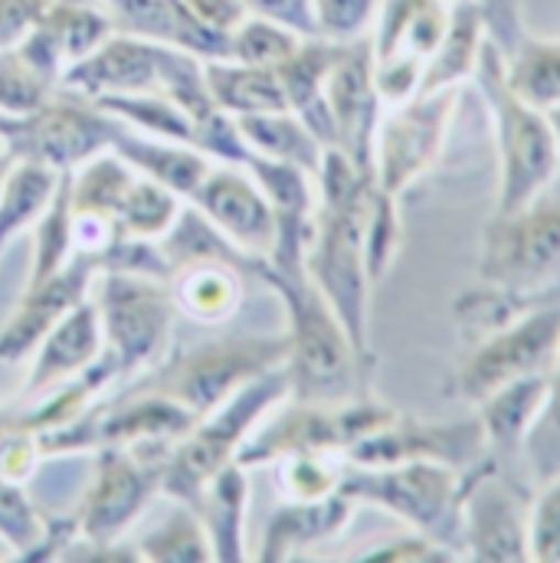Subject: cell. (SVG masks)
Segmentation results:
<instances>
[{
	"label": "cell",
	"instance_id": "6",
	"mask_svg": "<svg viewBox=\"0 0 560 563\" xmlns=\"http://www.w3.org/2000/svg\"><path fill=\"white\" fill-rule=\"evenodd\" d=\"M288 338L282 334H223L180 351H167L144 380L177 404H184L197 420L256 377L285 367Z\"/></svg>",
	"mask_w": 560,
	"mask_h": 563
},
{
	"label": "cell",
	"instance_id": "12",
	"mask_svg": "<svg viewBox=\"0 0 560 563\" xmlns=\"http://www.w3.org/2000/svg\"><path fill=\"white\" fill-rule=\"evenodd\" d=\"M125 122L96 99L56 86L50 99L26 115H0V144L17 161H36L53 170H76L102 151H112Z\"/></svg>",
	"mask_w": 560,
	"mask_h": 563
},
{
	"label": "cell",
	"instance_id": "51",
	"mask_svg": "<svg viewBox=\"0 0 560 563\" xmlns=\"http://www.w3.org/2000/svg\"><path fill=\"white\" fill-rule=\"evenodd\" d=\"M548 115V125H551V135H554V147H558V161H560V106L558 109H551V112H545Z\"/></svg>",
	"mask_w": 560,
	"mask_h": 563
},
{
	"label": "cell",
	"instance_id": "47",
	"mask_svg": "<svg viewBox=\"0 0 560 563\" xmlns=\"http://www.w3.org/2000/svg\"><path fill=\"white\" fill-rule=\"evenodd\" d=\"M358 561H391V563H422V561H459L449 548H442L439 541L426 538L420 531H410V534H400L387 544H377L371 551H364Z\"/></svg>",
	"mask_w": 560,
	"mask_h": 563
},
{
	"label": "cell",
	"instance_id": "14",
	"mask_svg": "<svg viewBox=\"0 0 560 563\" xmlns=\"http://www.w3.org/2000/svg\"><path fill=\"white\" fill-rule=\"evenodd\" d=\"M459 102L462 89H442L384 109L374 139V184L381 190L404 197L439 164Z\"/></svg>",
	"mask_w": 560,
	"mask_h": 563
},
{
	"label": "cell",
	"instance_id": "21",
	"mask_svg": "<svg viewBox=\"0 0 560 563\" xmlns=\"http://www.w3.org/2000/svg\"><path fill=\"white\" fill-rule=\"evenodd\" d=\"M106 351V334L99 321L96 298H83L69 314H63L53 331L40 341L30 357V374L20 387V400H30L66 377L86 371Z\"/></svg>",
	"mask_w": 560,
	"mask_h": 563
},
{
	"label": "cell",
	"instance_id": "44",
	"mask_svg": "<svg viewBox=\"0 0 560 563\" xmlns=\"http://www.w3.org/2000/svg\"><path fill=\"white\" fill-rule=\"evenodd\" d=\"M528 558L560 561V475L538 482L528 501Z\"/></svg>",
	"mask_w": 560,
	"mask_h": 563
},
{
	"label": "cell",
	"instance_id": "8",
	"mask_svg": "<svg viewBox=\"0 0 560 563\" xmlns=\"http://www.w3.org/2000/svg\"><path fill=\"white\" fill-rule=\"evenodd\" d=\"M171 445H102L92 452V482L76 508L79 538L66 558L92 561L99 548L125 541L129 528L161 495V475Z\"/></svg>",
	"mask_w": 560,
	"mask_h": 563
},
{
	"label": "cell",
	"instance_id": "19",
	"mask_svg": "<svg viewBox=\"0 0 560 563\" xmlns=\"http://www.w3.org/2000/svg\"><path fill=\"white\" fill-rule=\"evenodd\" d=\"M99 276L102 263L96 256L76 253L56 276L26 285L17 308L0 324V364H20L33 357V351L53 331V324L63 314H69L83 298H89V288Z\"/></svg>",
	"mask_w": 560,
	"mask_h": 563
},
{
	"label": "cell",
	"instance_id": "46",
	"mask_svg": "<svg viewBox=\"0 0 560 563\" xmlns=\"http://www.w3.org/2000/svg\"><path fill=\"white\" fill-rule=\"evenodd\" d=\"M190 144L197 151H204L213 164H240L243 167L253 154L243 132H240V122L233 115H227L223 109H213L194 122Z\"/></svg>",
	"mask_w": 560,
	"mask_h": 563
},
{
	"label": "cell",
	"instance_id": "45",
	"mask_svg": "<svg viewBox=\"0 0 560 563\" xmlns=\"http://www.w3.org/2000/svg\"><path fill=\"white\" fill-rule=\"evenodd\" d=\"M381 3L384 0H311L315 30L325 40L354 43L361 36H371Z\"/></svg>",
	"mask_w": 560,
	"mask_h": 563
},
{
	"label": "cell",
	"instance_id": "36",
	"mask_svg": "<svg viewBox=\"0 0 560 563\" xmlns=\"http://www.w3.org/2000/svg\"><path fill=\"white\" fill-rule=\"evenodd\" d=\"M348 459L341 452H292L273 462L282 501H321L341 492Z\"/></svg>",
	"mask_w": 560,
	"mask_h": 563
},
{
	"label": "cell",
	"instance_id": "31",
	"mask_svg": "<svg viewBox=\"0 0 560 563\" xmlns=\"http://www.w3.org/2000/svg\"><path fill=\"white\" fill-rule=\"evenodd\" d=\"M63 170H53L46 164L36 161H13L3 187H0V253L26 230H33V223L40 220V213L46 210V203L56 194Z\"/></svg>",
	"mask_w": 560,
	"mask_h": 563
},
{
	"label": "cell",
	"instance_id": "9",
	"mask_svg": "<svg viewBox=\"0 0 560 563\" xmlns=\"http://www.w3.org/2000/svg\"><path fill=\"white\" fill-rule=\"evenodd\" d=\"M558 351L560 295L521 311L518 318L498 328L469 338V347L459 354L455 367L449 371L442 394L449 400H462L465 407H475L512 380L531 374H551Z\"/></svg>",
	"mask_w": 560,
	"mask_h": 563
},
{
	"label": "cell",
	"instance_id": "24",
	"mask_svg": "<svg viewBox=\"0 0 560 563\" xmlns=\"http://www.w3.org/2000/svg\"><path fill=\"white\" fill-rule=\"evenodd\" d=\"M545 404H548V374H531L498 387L495 394H488L482 404L472 407L485 432V445L498 462L525 449L531 429L545 413Z\"/></svg>",
	"mask_w": 560,
	"mask_h": 563
},
{
	"label": "cell",
	"instance_id": "30",
	"mask_svg": "<svg viewBox=\"0 0 560 563\" xmlns=\"http://www.w3.org/2000/svg\"><path fill=\"white\" fill-rule=\"evenodd\" d=\"M237 122H240V132H243L253 154L273 157L282 164H295L308 174H318L321 157H325V144L292 109L266 112V115H243Z\"/></svg>",
	"mask_w": 560,
	"mask_h": 563
},
{
	"label": "cell",
	"instance_id": "37",
	"mask_svg": "<svg viewBox=\"0 0 560 563\" xmlns=\"http://www.w3.org/2000/svg\"><path fill=\"white\" fill-rule=\"evenodd\" d=\"M109 115H116L119 122H125L129 129L154 135V139L167 141H184L190 144L194 135V119L171 102L161 92H135V96H102L96 99Z\"/></svg>",
	"mask_w": 560,
	"mask_h": 563
},
{
	"label": "cell",
	"instance_id": "2",
	"mask_svg": "<svg viewBox=\"0 0 560 563\" xmlns=\"http://www.w3.org/2000/svg\"><path fill=\"white\" fill-rule=\"evenodd\" d=\"M253 273L279 295L288 318V397L301 404H341L367 394L374 364L358 354L341 318L308 273H279L266 263H256Z\"/></svg>",
	"mask_w": 560,
	"mask_h": 563
},
{
	"label": "cell",
	"instance_id": "4",
	"mask_svg": "<svg viewBox=\"0 0 560 563\" xmlns=\"http://www.w3.org/2000/svg\"><path fill=\"white\" fill-rule=\"evenodd\" d=\"M204 63L207 59L177 46L151 43L129 33H112L96 53L73 63L63 73L59 86L86 99L161 92L197 122L217 109L210 86H207Z\"/></svg>",
	"mask_w": 560,
	"mask_h": 563
},
{
	"label": "cell",
	"instance_id": "53",
	"mask_svg": "<svg viewBox=\"0 0 560 563\" xmlns=\"http://www.w3.org/2000/svg\"><path fill=\"white\" fill-rule=\"evenodd\" d=\"M449 3H459V0H449Z\"/></svg>",
	"mask_w": 560,
	"mask_h": 563
},
{
	"label": "cell",
	"instance_id": "39",
	"mask_svg": "<svg viewBox=\"0 0 560 563\" xmlns=\"http://www.w3.org/2000/svg\"><path fill=\"white\" fill-rule=\"evenodd\" d=\"M400 243H404L400 197L374 184L367 197V213H364V260H367V276L374 285L387 279V273L394 269L400 256Z\"/></svg>",
	"mask_w": 560,
	"mask_h": 563
},
{
	"label": "cell",
	"instance_id": "27",
	"mask_svg": "<svg viewBox=\"0 0 560 563\" xmlns=\"http://www.w3.org/2000/svg\"><path fill=\"white\" fill-rule=\"evenodd\" d=\"M112 151L122 154L139 174L157 180L167 190H174L180 200H190L194 190L200 187V180L207 177V170L213 167V161L204 151H197L194 144L154 139V135L135 132L129 125L116 139Z\"/></svg>",
	"mask_w": 560,
	"mask_h": 563
},
{
	"label": "cell",
	"instance_id": "40",
	"mask_svg": "<svg viewBox=\"0 0 560 563\" xmlns=\"http://www.w3.org/2000/svg\"><path fill=\"white\" fill-rule=\"evenodd\" d=\"M184 203L187 200H180L174 190L139 174L119 210V233L132 240H161L174 227Z\"/></svg>",
	"mask_w": 560,
	"mask_h": 563
},
{
	"label": "cell",
	"instance_id": "22",
	"mask_svg": "<svg viewBox=\"0 0 560 563\" xmlns=\"http://www.w3.org/2000/svg\"><path fill=\"white\" fill-rule=\"evenodd\" d=\"M354 511H358V501H351L344 492H334L321 501H282L266 525L256 558L260 561H292V558L305 554L308 548L341 534L351 525Z\"/></svg>",
	"mask_w": 560,
	"mask_h": 563
},
{
	"label": "cell",
	"instance_id": "5",
	"mask_svg": "<svg viewBox=\"0 0 560 563\" xmlns=\"http://www.w3.org/2000/svg\"><path fill=\"white\" fill-rule=\"evenodd\" d=\"M469 468L446 462H400L384 468L348 465L341 492L358 505H377L400 518L410 531L449 548L455 558L462 551V501H465Z\"/></svg>",
	"mask_w": 560,
	"mask_h": 563
},
{
	"label": "cell",
	"instance_id": "1",
	"mask_svg": "<svg viewBox=\"0 0 560 563\" xmlns=\"http://www.w3.org/2000/svg\"><path fill=\"white\" fill-rule=\"evenodd\" d=\"M315 184H318V203H315L311 243L305 253V273L341 318L358 354L367 364H377L371 351L374 282L367 276V260H364V213H367L374 177L361 170L344 151L325 147Z\"/></svg>",
	"mask_w": 560,
	"mask_h": 563
},
{
	"label": "cell",
	"instance_id": "15",
	"mask_svg": "<svg viewBox=\"0 0 560 563\" xmlns=\"http://www.w3.org/2000/svg\"><path fill=\"white\" fill-rule=\"evenodd\" d=\"M492 452L469 468L462 501L465 561H531L528 558V501L505 475Z\"/></svg>",
	"mask_w": 560,
	"mask_h": 563
},
{
	"label": "cell",
	"instance_id": "25",
	"mask_svg": "<svg viewBox=\"0 0 560 563\" xmlns=\"http://www.w3.org/2000/svg\"><path fill=\"white\" fill-rule=\"evenodd\" d=\"M243 273L230 260H197L177 266L167 279L174 308L197 324H227L243 305Z\"/></svg>",
	"mask_w": 560,
	"mask_h": 563
},
{
	"label": "cell",
	"instance_id": "10",
	"mask_svg": "<svg viewBox=\"0 0 560 563\" xmlns=\"http://www.w3.org/2000/svg\"><path fill=\"white\" fill-rule=\"evenodd\" d=\"M475 269L482 285L502 291H560V194L554 187L518 210L488 217Z\"/></svg>",
	"mask_w": 560,
	"mask_h": 563
},
{
	"label": "cell",
	"instance_id": "38",
	"mask_svg": "<svg viewBox=\"0 0 560 563\" xmlns=\"http://www.w3.org/2000/svg\"><path fill=\"white\" fill-rule=\"evenodd\" d=\"M50 518L53 515L40 511V505L26 495V485L0 478V541L17 561H40Z\"/></svg>",
	"mask_w": 560,
	"mask_h": 563
},
{
	"label": "cell",
	"instance_id": "32",
	"mask_svg": "<svg viewBox=\"0 0 560 563\" xmlns=\"http://www.w3.org/2000/svg\"><path fill=\"white\" fill-rule=\"evenodd\" d=\"M505 82L508 89L535 106L551 112L560 106V40L521 36L512 53H505Z\"/></svg>",
	"mask_w": 560,
	"mask_h": 563
},
{
	"label": "cell",
	"instance_id": "7",
	"mask_svg": "<svg viewBox=\"0 0 560 563\" xmlns=\"http://www.w3.org/2000/svg\"><path fill=\"white\" fill-rule=\"evenodd\" d=\"M288 397V377L285 367L270 371L237 390L227 404L204 413L167 452L164 475H161V495L184 501L194 508L204 485L230 462H237L243 442L250 432L273 413Z\"/></svg>",
	"mask_w": 560,
	"mask_h": 563
},
{
	"label": "cell",
	"instance_id": "23",
	"mask_svg": "<svg viewBox=\"0 0 560 563\" xmlns=\"http://www.w3.org/2000/svg\"><path fill=\"white\" fill-rule=\"evenodd\" d=\"M449 0H384L371 26L374 59L429 63L449 26Z\"/></svg>",
	"mask_w": 560,
	"mask_h": 563
},
{
	"label": "cell",
	"instance_id": "20",
	"mask_svg": "<svg viewBox=\"0 0 560 563\" xmlns=\"http://www.w3.org/2000/svg\"><path fill=\"white\" fill-rule=\"evenodd\" d=\"M116 33L187 49L200 59H227L230 36L210 30L187 0H102Z\"/></svg>",
	"mask_w": 560,
	"mask_h": 563
},
{
	"label": "cell",
	"instance_id": "11",
	"mask_svg": "<svg viewBox=\"0 0 560 563\" xmlns=\"http://www.w3.org/2000/svg\"><path fill=\"white\" fill-rule=\"evenodd\" d=\"M397 417L394 407L377 400L371 390L341 404H301L285 397L273 413L250 432L237 462L243 468L273 465L292 452H348L371 432Z\"/></svg>",
	"mask_w": 560,
	"mask_h": 563
},
{
	"label": "cell",
	"instance_id": "50",
	"mask_svg": "<svg viewBox=\"0 0 560 563\" xmlns=\"http://www.w3.org/2000/svg\"><path fill=\"white\" fill-rule=\"evenodd\" d=\"M190 3V10L210 26V30H217V33H233L250 13H246V7L240 3V0H187Z\"/></svg>",
	"mask_w": 560,
	"mask_h": 563
},
{
	"label": "cell",
	"instance_id": "48",
	"mask_svg": "<svg viewBox=\"0 0 560 563\" xmlns=\"http://www.w3.org/2000/svg\"><path fill=\"white\" fill-rule=\"evenodd\" d=\"M240 3L246 7L250 16H266V20H276V23L301 33V36H318L311 0H240Z\"/></svg>",
	"mask_w": 560,
	"mask_h": 563
},
{
	"label": "cell",
	"instance_id": "42",
	"mask_svg": "<svg viewBox=\"0 0 560 563\" xmlns=\"http://www.w3.org/2000/svg\"><path fill=\"white\" fill-rule=\"evenodd\" d=\"M56 86L46 82L20 49H0V115H26L40 109Z\"/></svg>",
	"mask_w": 560,
	"mask_h": 563
},
{
	"label": "cell",
	"instance_id": "17",
	"mask_svg": "<svg viewBox=\"0 0 560 563\" xmlns=\"http://www.w3.org/2000/svg\"><path fill=\"white\" fill-rule=\"evenodd\" d=\"M325 106L331 115L334 147L374 177V139L384 115V102L374 86L371 36L341 43V53L325 79Z\"/></svg>",
	"mask_w": 560,
	"mask_h": 563
},
{
	"label": "cell",
	"instance_id": "16",
	"mask_svg": "<svg viewBox=\"0 0 560 563\" xmlns=\"http://www.w3.org/2000/svg\"><path fill=\"white\" fill-rule=\"evenodd\" d=\"M482 455H488V445L475 413L446 422L397 413L387 426L344 452L348 465L361 468H384L400 462H446L455 468H472Z\"/></svg>",
	"mask_w": 560,
	"mask_h": 563
},
{
	"label": "cell",
	"instance_id": "35",
	"mask_svg": "<svg viewBox=\"0 0 560 563\" xmlns=\"http://www.w3.org/2000/svg\"><path fill=\"white\" fill-rule=\"evenodd\" d=\"M139 170L116 151H102L73 170V207L106 213L119 223V210L135 184Z\"/></svg>",
	"mask_w": 560,
	"mask_h": 563
},
{
	"label": "cell",
	"instance_id": "33",
	"mask_svg": "<svg viewBox=\"0 0 560 563\" xmlns=\"http://www.w3.org/2000/svg\"><path fill=\"white\" fill-rule=\"evenodd\" d=\"M141 561H213V548L210 538L204 531L200 515L171 498V508L157 518V525H151L139 541H135Z\"/></svg>",
	"mask_w": 560,
	"mask_h": 563
},
{
	"label": "cell",
	"instance_id": "49",
	"mask_svg": "<svg viewBox=\"0 0 560 563\" xmlns=\"http://www.w3.org/2000/svg\"><path fill=\"white\" fill-rule=\"evenodd\" d=\"M50 0H0V49H17L40 23Z\"/></svg>",
	"mask_w": 560,
	"mask_h": 563
},
{
	"label": "cell",
	"instance_id": "28",
	"mask_svg": "<svg viewBox=\"0 0 560 563\" xmlns=\"http://www.w3.org/2000/svg\"><path fill=\"white\" fill-rule=\"evenodd\" d=\"M485 43H488V30H485L479 3L475 0L452 3L449 26L439 40L436 53L426 63L420 96L442 92V89H465L479 69Z\"/></svg>",
	"mask_w": 560,
	"mask_h": 563
},
{
	"label": "cell",
	"instance_id": "18",
	"mask_svg": "<svg viewBox=\"0 0 560 563\" xmlns=\"http://www.w3.org/2000/svg\"><path fill=\"white\" fill-rule=\"evenodd\" d=\"M187 203H194L250 260L260 263L273 253L276 213L250 167L213 164Z\"/></svg>",
	"mask_w": 560,
	"mask_h": 563
},
{
	"label": "cell",
	"instance_id": "41",
	"mask_svg": "<svg viewBox=\"0 0 560 563\" xmlns=\"http://www.w3.org/2000/svg\"><path fill=\"white\" fill-rule=\"evenodd\" d=\"M301 33L282 26L276 20L266 16H246L233 33H230V56L237 63H250V66H282L298 46H301Z\"/></svg>",
	"mask_w": 560,
	"mask_h": 563
},
{
	"label": "cell",
	"instance_id": "29",
	"mask_svg": "<svg viewBox=\"0 0 560 563\" xmlns=\"http://www.w3.org/2000/svg\"><path fill=\"white\" fill-rule=\"evenodd\" d=\"M207 86L217 102L233 119L243 115H266L288 109L279 73L273 66H250L237 59H207Z\"/></svg>",
	"mask_w": 560,
	"mask_h": 563
},
{
	"label": "cell",
	"instance_id": "3",
	"mask_svg": "<svg viewBox=\"0 0 560 563\" xmlns=\"http://www.w3.org/2000/svg\"><path fill=\"white\" fill-rule=\"evenodd\" d=\"M472 86L482 96L495 157H498V187L492 213L518 210L538 200L560 177L558 147L548 125V115L521 102L505 82V53L488 40L472 76Z\"/></svg>",
	"mask_w": 560,
	"mask_h": 563
},
{
	"label": "cell",
	"instance_id": "13",
	"mask_svg": "<svg viewBox=\"0 0 560 563\" xmlns=\"http://www.w3.org/2000/svg\"><path fill=\"white\" fill-rule=\"evenodd\" d=\"M106 351L119 361L125 377L147 374L171 351L174 298L167 282L102 273V288L96 298Z\"/></svg>",
	"mask_w": 560,
	"mask_h": 563
},
{
	"label": "cell",
	"instance_id": "52",
	"mask_svg": "<svg viewBox=\"0 0 560 563\" xmlns=\"http://www.w3.org/2000/svg\"><path fill=\"white\" fill-rule=\"evenodd\" d=\"M13 161H17V157L0 144V187H3V177H7V170H10V164H13Z\"/></svg>",
	"mask_w": 560,
	"mask_h": 563
},
{
	"label": "cell",
	"instance_id": "43",
	"mask_svg": "<svg viewBox=\"0 0 560 563\" xmlns=\"http://www.w3.org/2000/svg\"><path fill=\"white\" fill-rule=\"evenodd\" d=\"M525 452L531 459V468H535L538 482L560 475V351L558 357H554L551 374H548L545 413H541L538 426L531 429V435L525 442Z\"/></svg>",
	"mask_w": 560,
	"mask_h": 563
},
{
	"label": "cell",
	"instance_id": "26",
	"mask_svg": "<svg viewBox=\"0 0 560 563\" xmlns=\"http://www.w3.org/2000/svg\"><path fill=\"white\" fill-rule=\"evenodd\" d=\"M246 505H250V468L240 462L223 465L197 495L194 511L213 548V561H250L246 548Z\"/></svg>",
	"mask_w": 560,
	"mask_h": 563
},
{
	"label": "cell",
	"instance_id": "34",
	"mask_svg": "<svg viewBox=\"0 0 560 563\" xmlns=\"http://www.w3.org/2000/svg\"><path fill=\"white\" fill-rule=\"evenodd\" d=\"M73 256V170H63L53 200L33 223V266L26 285L56 276Z\"/></svg>",
	"mask_w": 560,
	"mask_h": 563
}]
</instances>
